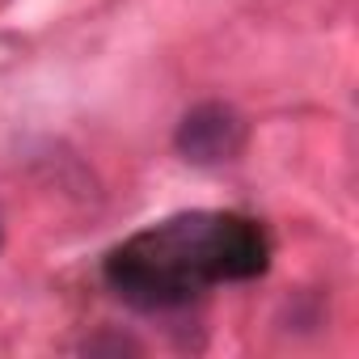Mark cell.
<instances>
[{
  "instance_id": "1",
  "label": "cell",
  "mask_w": 359,
  "mask_h": 359,
  "mask_svg": "<svg viewBox=\"0 0 359 359\" xmlns=\"http://www.w3.org/2000/svg\"><path fill=\"white\" fill-rule=\"evenodd\" d=\"M266 262L271 241L258 220L237 212H182L114 245L102 275L123 304L169 313L220 283L262 275Z\"/></svg>"
},
{
  "instance_id": "2",
  "label": "cell",
  "mask_w": 359,
  "mask_h": 359,
  "mask_svg": "<svg viewBox=\"0 0 359 359\" xmlns=\"http://www.w3.org/2000/svg\"><path fill=\"white\" fill-rule=\"evenodd\" d=\"M173 148L191 165L237 161V152L245 148V118L224 102H199L195 110L182 114V123H177Z\"/></svg>"
}]
</instances>
